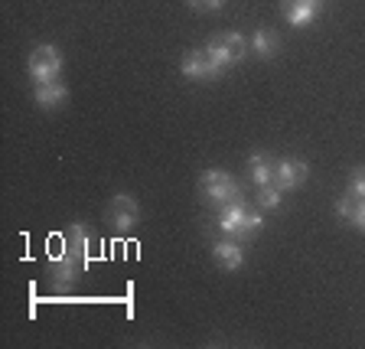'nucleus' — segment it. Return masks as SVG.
<instances>
[{
	"mask_svg": "<svg viewBox=\"0 0 365 349\" xmlns=\"http://www.w3.org/2000/svg\"><path fill=\"white\" fill-rule=\"evenodd\" d=\"M245 213H248V203L245 199H238V203H228L219 209V228L225 232V236L232 238H242V226H245Z\"/></svg>",
	"mask_w": 365,
	"mask_h": 349,
	"instance_id": "1a4fd4ad",
	"label": "nucleus"
},
{
	"mask_svg": "<svg viewBox=\"0 0 365 349\" xmlns=\"http://www.w3.org/2000/svg\"><path fill=\"white\" fill-rule=\"evenodd\" d=\"M180 69H182V76L196 79V82H202V79H215V69H212V62H209V53H205V49H190V53L182 56Z\"/></svg>",
	"mask_w": 365,
	"mask_h": 349,
	"instance_id": "6e6552de",
	"label": "nucleus"
},
{
	"mask_svg": "<svg viewBox=\"0 0 365 349\" xmlns=\"http://www.w3.org/2000/svg\"><path fill=\"white\" fill-rule=\"evenodd\" d=\"M307 176H310V167H307V160L300 157H287V160H277L274 163V186L281 193H290L297 186H304Z\"/></svg>",
	"mask_w": 365,
	"mask_h": 349,
	"instance_id": "39448f33",
	"label": "nucleus"
},
{
	"mask_svg": "<svg viewBox=\"0 0 365 349\" xmlns=\"http://www.w3.org/2000/svg\"><path fill=\"white\" fill-rule=\"evenodd\" d=\"M356 209H359V199H352L349 193H346L342 199H336V216H339V219L352 222V219H356Z\"/></svg>",
	"mask_w": 365,
	"mask_h": 349,
	"instance_id": "dca6fc26",
	"label": "nucleus"
},
{
	"mask_svg": "<svg viewBox=\"0 0 365 349\" xmlns=\"http://www.w3.org/2000/svg\"><path fill=\"white\" fill-rule=\"evenodd\" d=\"M192 10H219L225 0H186Z\"/></svg>",
	"mask_w": 365,
	"mask_h": 349,
	"instance_id": "f3484780",
	"label": "nucleus"
},
{
	"mask_svg": "<svg viewBox=\"0 0 365 349\" xmlns=\"http://www.w3.org/2000/svg\"><path fill=\"white\" fill-rule=\"evenodd\" d=\"M281 196H284V193L277 190L274 183L258 186V209H277V206H281Z\"/></svg>",
	"mask_w": 365,
	"mask_h": 349,
	"instance_id": "4468645a",
	"label": "nucleus"
},
{
	"mask_svg": "<svg viewBox=\"0 0 365 349\" xmlns=\"http://www.w3.org/2000/svg\"><path fill=\"white\" fill-rule=\"evenodd\" d=\"M277 49H281V39H277V33H274V30L258 26V30L251 33V53H258L261 59H274V56H277Z\"/></svg>",
	"mask_w": 365,
	"mask_h": 349,
	"instance_id": "ddd939ff",
	"label": "nucleus"
},
{
	"mask_svg": "<svg viewBox=\"0 0 365 349\" xmlns=\"http://www.w3.org/2000/svg\"><path fill=\"white\" fill-rule=\"evenodd\" d=\"M346 193H349L352 199H365V167H356L349 173V190Z\"/></svg>",
	"mask_w": 365,
	"mask_h": 349,
	"instance_id": "2eb2a0df",
	"label": "nucleus"
},
{
	"mask_svg": "<svg viewBox=\"0 0 365 349\" xmlns=\"http://www.w3.org/2000/svg\"><path fill=\"white\" fill-rule=\"evenodd\" d=\"M205 53H209V62H212L215 76H222V72H228L232 66H238V62L245 59L248 43H245L242 33H215V36L205 43Z\"/></svg>",
	"mask_w": 365,
	"mask_h": 349,
	"instance_id": "f257e3e1",
	"label": "nucleus"
},
{
	"mask_svg": "<svg viewBox=\"0 0 365 349\" xmlns=\"http://www.w3.org/2000/svg\"><path fill=\"white\" fill-rule=\"evenodd\" d=\"M248 180L255 183V186H267V183H274V163L267 160V153H261V151L248 153Z\"/></svg>",
	"mask_w": 365,
	"mask_h": 349,
	"instance_id": "f8f14e48",
	"label": "nucleus"
},
{
	"mask_svg": "<svg viewBox=\"0 0 365 349\" xmlns=\"http://www.w3.org/2000/svg\"><path fill=\"white\" fill-rule=\"evenodd\" d=\"M39 108H62L68 98V88L56 79V82H36V91H33Z\"/></svg>",
	"mask_w": 365,
	"mask_h": 349,
	"instance_id": "9b49d317",
	"label": "nucleus"
},
{
	"mask_svg": "<svg viewBox=\"0 0 365 349\" xmlns=\"http://www.w3.org/2000/svg\"><path fill=\"white\" fill-rule=\"evenodd\" d=\"M108 222H111V228L118 236H128L130 228L140 222V206H137V199L128 196V193L111 196V203H108Z\"/></svg>",
	"mask_w": 365,
	"mask_h": 349,
	"instance_id": "20e7f679",
	"label": "nucleus"
},
{
	"mask_svg": "<svg viewBox=\"0 0 365 349\" xmlns=\"http://www.w3.org/2000/svg\"><path fill=\"white\" fill-rule=\"evenodd\" d=\"M323 0H284V20L290 26H307L313 16H319Z\"/></svg>",
	"mask_w": 365,
	"mask_h": 349,
	"instance_id": "0eeeda50",
	"label": "nucleus"
},
{
	"mask_svg": "<svg viewBox=\"0 0 365 349\" xmlns=\"http://www.w3.org/2000/svg\"><path fill=\"white\" fill-rule=\"evenodd\" d=\"M212 255H215V261H219V268H225V271H238V268L245 265V251L235 238H222V242H215Z\"/></svg>",
	"mask_w": 365,
	"mask_h": 349,
	"instance_id": "9d476101",
	"label": "nucleus"
},
{
	"mask_svg": "<svg viewBox=\"0 0 365 349\" xmlns=\"http://www.w3.org/2000/svg\"><path fill=\"white\" fill-rule=\"evenodd\" d=\"M199 190H202V196L212 206H219V209L228 203L245 199V190L238 186V180L228 173V170H205V173L199 176Z\"/></svg>",
	"mask_w": 365,
	"mask_h": 349,
	"instance_id": "f03ea898",
	"label": "nucleus"
},
{
	"mask_svg": "<svg viewBox=\"0 0 365 349\" xmlns=\"http://www.w3.org/2000/svg\"><path fill=\"white\" fill-rule=\"evenodd\" d=\"M85 268V258L78 255V251L66 248L59 255V258H53V265H49V278H53L56 288H68V284L78 278V271Z\"/></svg>",
	"mask_w": 365,
	"mask_h": 349,
	"instance_id": "423d86ee",
	"label": "nucleus"
},
{
	"mask_svg": "<svg viewBox=\"0 0 365 349\" xmlns=\"http://www.w3.org/2000/svg\"><path fill=\"white\" fill-rule=\"evenodd\" d=\"M26 69H30L33 82H56L59 72H62V53L56 49V46L43 43V46H36V49L30 53Z\"/></svg>",
	"mask_w": 365,
	"mask_h": 349,
	"instance_id": "7ed1b4c3",
	"label": "nucleus"
},
{
	"mask_svg": "<svg viewBox=\"0 0 365 349\" xmlns=\"http://www.w3.org/2000/svg\"><path fill=\"white\" fill-rule=\"evenodd\" d=\"M352 226H356L359 232H365V199H359V209H356V219H352Z\"/></svg>",
	"mask_w": 365,
	"mask_h": 349,
	"instance_id": "a211bd4d",
	"label": "nucleus"
}]
</instances>
